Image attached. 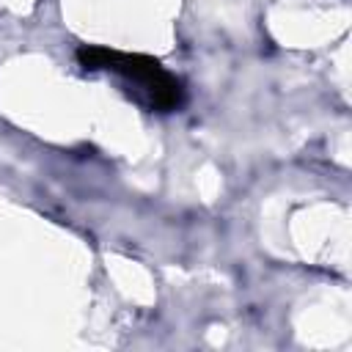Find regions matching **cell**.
<instances>
[{
    "label": "cell",
    "instance_id": "cell-1",
    "mask_svg": "<svg viewBox=\"0 0 352 352\" xmlns=\"http://www.w3.org/2000/svg\"><path fill=\"white\" fill-rule=\"evenodd\" d=\"M74 55H77V63L88 72L107 69V72H116L124 80L135 82L146 94L151 110L168 113V110L182 107V102H184L182 80L173 77L168 69H162V63L157 58H148L140 52H118V50L94 47V44L77 47Z\"/></svg>",
    "mask_w": 352,
    "mask_h": 352
}]
</instances>
